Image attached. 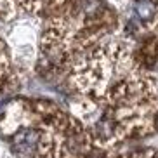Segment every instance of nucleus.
Returning a JSON list of instances; mask_svg holds the SVG:
<instances>
[{"label":"nucleus","instance_id":"1","mask_svg":"<svg viewBox=\"0 0 158 158\" xmlns=\"http://www.w3.org/2000/svg\"><path fill=\"white\" fill-rule=\"evenodd\" d=\"M68 0H16V5L33 14H47L61 9Z\"/></svg>","mask_w":158,"mask_h":158},{"label":"nucleus","instance_id":"2","mask_svg":"<svg viewBox=\"0 0 158 158\" xmlns=\"http://www.w3.org/2000/svg\"><path fill=\"white\" fill-rule=\"evenodd\" d=\"M16 0H0V18H10L16 12Z\"/></svg>","mask_w":158,"mask_h":158},{"label":"nucleus","instance_id":"3","mask_svg":"<svg viewBox=\"0 0 158 158\" xmlns=\"http://www.w3.org/2000/svg\"><path fill=\"white\" fill-rule=\"evenodd\" d=\"M7 68H9V61H7V52H5V45H4V42L0 40V78H2V77L5 75Z\"/></svg>","mask_w":158,"mask_h":158}]
</instances>
